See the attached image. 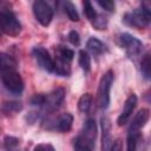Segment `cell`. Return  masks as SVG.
<instances>
[{
    "mask_svg": "<svg viewBox=\"0 0 151 151\" xmlns=\"http://www.w3.org/2000/svg\"><path fill=\"white\" fill-rule=\"evenodd\" d=\"M97 138V125L93 119H87L74 139V151H92Z\"/></svg>",
    "mask_w": 151,
    "mask_h": 151,
    "instance_id": "cell-1",
    "label": "cell"
},
{
    "mask_svg": "<svg viewBox=\"0 0 151 151\" xmlns=\"http://www.w3.org/2000/svg\"><path fill=\"white\" fill-rule=\"evenodd\" d=\"M151 6L149 1L142 2L140 7L134 9L131 13H126L124 15V22L129 26H132L134 28H144L147 27L151 19Z\"/></svg>",
    "mask_w": 151,
    "mask_h": 151,
    "instance_id": "cell-2",
    "label": "cell"
},
{
    "mask_svg": "<svg viewBox=\"0 0 151 151\" xmlns=\"http://www.w3.org/2000/svg\"><path fill=\"white\" fill-rule=\"evenodd\" d=\"M113 76H114L113 71L109 70L100 78L99 86H98L97 103L101 110H106L110 105V90H111V86L113 83Z\"/></svg>",
    "mask_w": 151,
    "mask_h": 151,
    "instance_id": "cell-3",
    "label": "cell"
},
{
    "mask_svg": "<svg viewBox=\"0 0 151 151\" xmlns=\"http://www.w3.org/2000/svg\"><path fill=\"white\" fill-rule=\"evenodd\" d=\"M0 32L11 37H17L20 34L21 24L11 11L0 9Z\"/></svg>",
    "mask_w": 151,
    "mask_h": 151,
    "instance_id": "cell-4",
    "label": "cell"
},
{
    "mask_svg": "<svg viewBox=\"0 0 151 151\" xmlns=\"http://www.w3.org/2000/svg\"><path fill=\"white\" fill-rule=\"evenodd\" d=\"M33 14L37 21L42 26H48L53 19V9L46 1L37 0L33 2Z\"/></svg>",
    "mask_w": 151,
    "mask_h": 151,
    "instance_id": "cell-5",
    "label": "cell"
},
{
    "mask_svg": "<svg viewBox=\"0 0 151 151\" xmlns=\"http://www.w3.org/2000/svg\"><path fill=\"white\" fill-rule=\"evenodd\" d=\"M1 79L2 83L5 85V87L13 92V93H21L24 90V81L21 76L15 71V70H11V71H6L1 73Z\"/></svg>",
    "mask_w": 151,
    "mask_h": 151,
    "instance_id": "cell-6",
    "label": "cell"
},
{
    "mask_svg": "<svg viewBox=\"0 0 151 151\" xmlns=\"http://www.w3.org/2000/svg\"><path fill=\"white\" fill-rule=\"evenodd\" d=\"M64 98H65L64 88H57L52 91L50 94L45 96V101L41 106L44 114H50L51 112L55 111L60 106V104L64 101Z\"/></svg>",
    "mask_w": 151,
    "mask_h": 151,
    "instance_id": "cell-7",
    "label": "cell"
},
{
    "mask_svg": "<svg viewBox=\"0 0 151 151\" xmlns=\"http://www.w3.org/2000/svg\"><path fill=\"white\" fill-rule=\"evenodd\" d=\"M119 44L126 50L127 54L130 55L139 54L143 50V42L130 33H122L119 35Z\"/></svg>",
    "mask_w": 151,
    "mask_h": 151,
    "instance_id": "cell-8",
    "label": "cell"
},
{
    "mask_svg": "<svg viewBox=\"0 0 151 151\" xmlns=\"http://www.w3.org/2000/svg\"><path fill=\"white\" fill-rule=\"evenodd\" d=\"M32 53H33L34 59H35L37 64L39 65V67H41L46 72H53V59L46 48L34 47Z\"/></svg>",
    "mask_w": 151,
    "mask_h": 151,
    "instance_id": "cell-9",
    "label": "cell"
},
{
    "mask_svg": "<svg viewBox=\"0 0 151 151\" xmlns=\"http://www.w3.org/2000/svg\"><path fill=\"white\" fill-rule=\"evenodd\" d=\"M136 105H137V96L134 93H131L126 98L124 107H123V111H122V113L119 114V117L117 119V124L119 126H123V125H125L129 122V119H130V117H131Z\"/></svg>",
    "mask_w": 151,
    "mask_h": 151,
    "instance_id": "cell-10",
    "label": "cell"
},
{
    "mask_svg": "<svg viewBox=\"0 0 151 151\" xmlns=\"http://www.w3.org/2000/svg\"><path fill=\"white\" fill-rule=\"evenodd\" d=\"M101 151H109L112 145V125L107 117H101Z\"/></svg>",
    "mask_w": 151,
    "mask_h": 151,
    "instance_id": "cell-11",
    "label": "cell"
},
{
    "mask_svg": "<svg viewBox=\"0 0 151 151\" xmlns=\"http://www.w3.org/2000/svg\"><path fill=\"white\" fill-rule=\"evenodd\" d=\"M150 118V111L149 109H142L138 111V113L136 114V117L133 118L130 127H129V132H134V133H140L142 127H144V125L147 123Z\"/></svg>",
    "mask_w": 151,
    "mask_h": 151,
    "instance_id": "cell-12",
    "label": "cell"
},
{
    "mask_svg": "<svg viewBox=\"0 0 151 151\" xmlns=\"http://www.w3.org/2000/svg\"><path fill=\"white\" fill-rule=\"evenodd\" d=\"M72 123H73V116L68 112L60 114L53 123V127L54 130L59 131V132H67L71 130L72 127Z\"/></svg>",
    "mask_w": 151,
    "mask_h": 151,
    "instance_id": "cell-13",
    "label": "cell"
},
{
    "mask_svg": "<svg viewBox=\"0 0 151 151\" xmlns=\"http://www.w3.org/2000/svg\"><path fill=\"white\" fill-rule=\"evenodd\" d=\"M53 71L58 74V76H63V77H67L71 74V61L55 55V59L53 60Z\"/></svg>",
    "mask_w": 151,
    "mask_h": 151,
    "instance_id": "cell-14",
    "label": "cell"
},
{
    "mask_svg": "<svg viewBox=\"0 0 151 151\" xmlns=\"http://www.w3.org/2000/svg\"><path fill=\"white\" fill-rule=\"evenodd\" d=\"M86 47H87V51L91 52L94 55H99V54L104 53V51H105V45L99 39L93 38V37L87 40Z\"/></svg>",
    "mask_w": 151,
    "mask_h": 151,
    "instance_id": "cell-15",
    "label": "cell"
},
{
    "mask_svg": "<svg viewBox=\"0 0 151 151\" xmlns=\"http://www.w3.org/2000/svg\"><path fill=\"white\" fill-rule=\"evenodd\" d=\"M15 67H17L15 60L11 55L0 52V72L2 73V72H6V71L15 70Z\"/></svg>",
    "mask_w": 151,
    "mask_h": 151,
    "instance_id": "cell-16",
    "label": "cell"
},
{
    "mask_svg": "<svg viewBox=\"0 0 151 151\" xmlns=\"http://www.w3.org/2000/svg\"><path fill=\"white\" fill-rule=\"evenodd\" d=\"M22 109V105L18 101H5L1 105V111L6 114V116H12L15 114L17 112H19Z\"/></svg>",
    "mask_w": 151,
    "mask_h": 151,
    "instance_id": "cell-17",
    "label": "cell"
},
{
    "mask_svg": "<svg viewBox=\"0 0 151 151\" xmlns=\"http://www.w3.org/2000/svg\"><path fill=\"white\" fill-rule=\"evenodd\" d=\"M92 94L91 93H85L83 94L79 100H78V109L81 111V112H87L91 107V104H92Z\"/></svg>",
    "mask_w": 151,
    "mask_h": 151,
    "instance_id": "cell-18",
    "label": "cell"
},
{
    "mask_svg": "<svg viewBox=\"0 0 151 151\" xmlns=\"http://www.w3.org/2000/svg\"><path fill=\"white\" fill-rule=\"evenodd\" d=\"M78 63H79V66H80L85 72H88V71H90V68H91V59H90V55H88L87 51L81 50V51L79 52Z\"/></svg>",
    "mask_w": 151,
    "mask_h": 151,
    "instance_id": "cell-19",
    "label": "cell"
},
{
    "mask_svg": "<svg viewBox=\"0 0 151 151\" xmlns=\"http://www.w3.org/2000/svg\"><path fill=\"white\" fill-rule=\"evenodd\" d=\"M150 54H145L142 63H140V70H142V74L144 76V78L146 80L150 79V76H151V66H150Z\"/></svg>",
    "mask_w": 151,
    "mask_h": 151,
    "instance_id": "cell-20",
    "label": "cell"
},
{
    "mask_svg": "<svg viewBox=\"0 0 151 151\" xmlns=\"http://www.w3.org/2000/svg\"><path fill=\"white\" fill-rule=\"evenodd\" d=\"M140 133L129 132L127 133V140H126V151H136L137 150V143L139 139Z\"/></svg>",
    "mask_w": 151,
    "mask_h": 151,
    "instance_id": "cell-21",
    "label": "cell"
},
{
    "mask_svg": "<svg viewBox=\"0 0 151 151\" xmlns=\"http://www.w3.org/2000/svg\"><path fill=\"white\" fill-rule=\"evenodd\" d=\"M65 12L71 21H79V14L76 9V6L72 2H65Z\"/></svg>",
    "mask_w": 151,
    "mask_h": 151,
    "instance_id": "cell-22",
    "label": "cell"
},
{
    "mask_svg": "<svg viewBox=\"0 0 151 151\" xmlns=\"http://www.w3.org/2000/svg\"><path fill=\"white\" fill-rule=\"evenodd\" d=\"M55 55H59L68 61H72L73 57H74V52L67 47H64V46H58L57 50H55Z\"/></svg>",
    "mask_w": 151,
    "mask_h": 151,
    "instance_id": "cell-23",
    "label": "cell"
},
{
    "mask_svg": "<svg viewBox=\"0 0 151 151\" xmlns=\"http://www.w3.org/2000/svg\"><path fill=\"white\" fill-rule=\"evenodd\" d=\"M4 145L7 151H14L19 146V139L13 136H6L4 139Z\"/></svg>",
    "mask_w": 151,
    "mask_h": 151,
    "instance_id": "cell-24",
    "label": "cell"
},
{
    "mask_svg": "<svg viewBox=\"0 0 151 151\" xmlns=\"http://www.w3.org/2000/svg\"><path fill=\"white\" fill-rule=\"evenodd\" d=\"M83 6H84V13H85L86 18L92 22V21L94 20V18L97 17L96 9L93 8V6H92V4H91L90 1H84Z\"/></svg>",
    "mask_w": 151,
    "mask_h": 151,
    "instance_id": "cell-25",
    "label": "cell"
},
{
    "mask_svg": "<svg viewBox=\"0 0 151 151\" xmlns=\"http://www.w3.org/2000/svg\"><path fill=\"white\" fill-rule=\"evenodd\" d=\"M92 26L96 29H105L107 26V19L100 14H97V17L94 18V20L92 21Z\"/></svg>",
    "mask_w": 151,
    "mask_h": 151,
    "instance_id": "cell-26",
    "label": "cell"
},
{
    "mask_svg": "<svg viewBox=\"0 0 151 151\" xmlns=\"http://www.w3.org/2000/svg\"><path fill=\"white\" fill-rule=\"evenodd\" d=\"M68 41H70L72 45L78 46V45L80 44V35H79V33H78L77 31H71V32L68 33Z\"/></svg>",
    "mask_w": 151,
    "mask_h": 151,
    "instance_id": "cell-27",
    "label": "cell"
},
{
    "mask_svg": "<svg viewBox=\"0 0 151 151\" xmlns=\"http://www.w3.org/2000/svg\"><path fill=\"white\" fill-rule=\"evenodd\" d=\"M97 4L100 6V7H103L104 9H106V11H109V12H113L114 11V2L113 1H111V0H104V1H97Z\"/></svg>",
    "mask_w": 151,
    "mask_h": 151,
    "instance_id": "cell-28",
    "label": "cell"
},
{
    "mask_svg": "<svg viewBox=\"0 0 151 151\" xmlns=\"http://www.w3.org/2000/svg\"><path fill=\"white\" fill-rule=\"evenodd\" d=\"M44 101H45V96L44 94H34L31 98V104L32 105H35V106H39V107L42 106Z\"/></svg>",
    "mask_w": 151,
    "mask_h": 151,
    "instance_id": "cell-29",
    "label": "cell"
},
{
    "mask_svg": "<svg viewBox=\"0 0 151 151\" xmlns=\"http://www.w3.org/2000/svg\"><path fill=\"white\" fill-rule=\"evenodd\" d=\"M33 151H55V149L53 147V145H51L48 143H40L34 146Z\"/></svg>",
    "mask_w": 151,
    "mask_h": 151,
    "instance_id": "cell-30",
    "label": "cell"
},
{
    "mask_svg": "<svg viewBox=\"0 0 151 151\" xmlns=\"http://www.w3.org/2000/svg\"><path fill=\"white\" fill-rule=\"evenodd\" d=\"M122 149H123L122 140H120V139H118V140H116V142H113V143H112V145H111V147H110V150H109V151H122Z\"/></svg>",
    "mask_w": 151,
    "mask_h": 151,
    "instance_id": "cell-31",
    "label": "cell"
},
{
    "mask_svg": "<svg viewBox=\"0 0 151 151\" xmlns=\"http://www.w3.org/2000/svg\"><path fill=\"white\" fill-rule=\"evenodd\" d=\"M0 38H1V34H0Z\"/></svg>",
    "mask_w": 151,
    "mask_h": 151,
    "instance_id": "cell-32",
    "label": "cell"
}]
</instances>
